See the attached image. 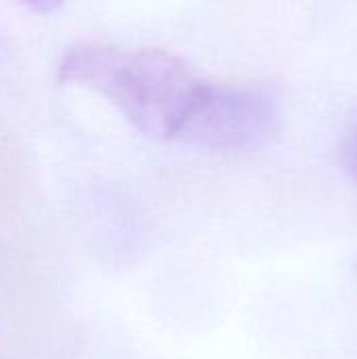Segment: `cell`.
<instances>
[{"label": "cell", "mask_w": 357, "mask_h": 359, "mask_svg": "<svg viewBox=\"0 0 357 359\" xmlns=\"http://www.w3.org/2000/svg\"><path fill=\"white\" fill-rule=\"evenodd\" d=\"M57 78L103 95L135 130L156 141L179 137L206 84L168 50H126L99 42L67 48Z\"/></svg>", "instance_id": "cell-1"}, {"label": "cell", "mask_w": 357, "mask_h": 359, "mask_svg": "<svg viewBox=\"0 0 357 359\" xmlns=\"http://www.w3.org/2000/svg\"><path fill=\"white\" fill-rule=\"evenodd\" d=\"M280 120L271 90L206 82L177 139L210 149H252L278 137Z\"/></svg>", "instance_id": "cell-2"}, {"label": "cell", "mask_w": 357, "mask_h": 359, "mask_svg": "<svg viewBox=\"0 0 357 359\" xmlns=\"http://www.w3.org/2000/svg\"><path fill=\"white\" fill-rule=\"evenodd\" d=\"M19 4H23L25 8L34 11V13H40V15H48V13H55L59 11L67 0H17Z\"/></svg>", "instance_id": "cell-3"}]
</instances>
